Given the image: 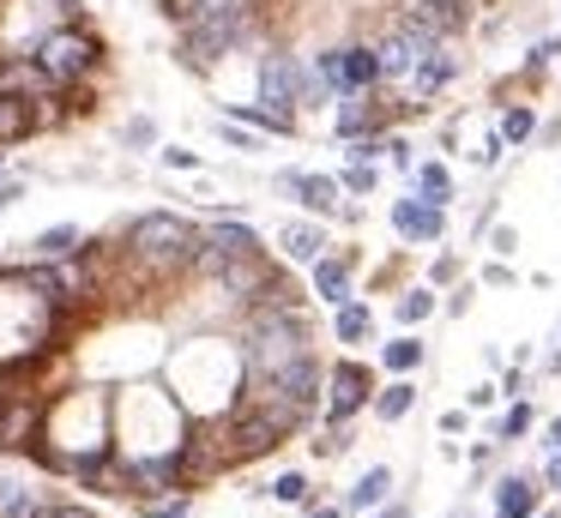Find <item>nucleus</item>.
Instances as JSON below:
<instances>
[{
  "label": "nucleus",
  "mask_w": 561,
  "mask_h": 518,
  "mask_svg": "<svg viewBox=\"0 0 561 518\" xmlns=\"http://www.w3.org/2000/svg\"><path fill=\"white\" fill-rule=\"evenodd\" d=\"M242 373H278L296 356H314V332H308L302 308H248L242 332Z\"/></svg>",
  "instance_id": "obj_1"
},
{
  "label": "nucleus",
  "mask_w": 561,
  "mask_h": 518,
  "mask_svg": "<svg viewBox=\"0 0 561 518\" xmlns=\"http://www.w3.org/2000/svg\"><path fill=\"white\" fill-rule=\"evenodd\" d=\"M194 241H199V229L187 223V217L146 211V217L127 223V260H134L139 272H151V277H175V272H187V260H194Z\"/></svg>",
  "instance_id": "obj_2"
},
{
  "label": "nucleus",
  "mask_w": 561,
  "mask_h": 518,
  "mask_svg": "<svg viewBox=\"0 0 561 518\" xmlns=\"http://www.w3.org/2000/svg\"><path fill=\"white\" fill-rule=\"evenodd\" d=\"M31 60H37L43 72H49L61 91H79V84L98 79L103 67V43L85 31V24H55V31H43L37 43H31Z\"/></svg>",
  "instance_id": "obj_3"
},
{
  "label": "nucleus",
  "mask_w": 561,
  "mask_h": 518,
  "mask_svg": "<svg viewBox=\"0 0 561 518\" xmlns=\"http://www.w3.org/2000/svg\"><path fill=\"white\" fill-rule=\"evenodd\" d=\"M43 422H49V398L43 392H25V385L13 380V392H7V404H0V452H37L43 440Z\"/></svg>",
  "instance_id": "obj_4"
},
{
  "label": "nucleus",
  "mask_w": 561,
  "mask_h": 518,
  "mask_svg": "<svg viewBox=\"0 0 561 518\" xmlns=\"http://www.w3.org/2000/svg\"><path fill=\"white\" fill-rule=\"evenodd\" d=\"M375 398V373L363 368V361H339V368H327V392H320V404H327V416L351 422L356 410Z\"/></svg>",
  "instance_id": "obj_5"
},
{
  "label": "nucleus",
  "mask_w": 561,
  "mask_h": 518,
  "mask_svg": "<svg viewBox=\"0 0 561 518\" xmlns=\"http://www.w3.org/2000/svg\"><path fill=\"white\" fill-rule=\"evenodd\" d=\"M272 277H278V272H272V260H266V253H242V260H224L211 284H218L230 301H242V308H254V301H260V289H266Z\"/></svg>",
  "instance_id": "obj_6"
},
{
  "label": "nucleus",
  "mask_w": 561,
  "mask_h": 518,
  "mask_svg": "<svg viewBox=\"0 0 561 518\" xmlns=\"http://www.w3.org/2000/svg\"><path fill=\"white\" fill-rule=\"evenodd\" d=\"M302 84H308V72L296 67L290 55H266V60H260V103H266V108L296 115V103H302Z\"/></svg>",
  "instance_id": "obj_7"
},
{
  "label": "nucleus",
  "mask_w": 561,
  "mask_h": 518,
  "mask_svg": "<svg viewBox=\"0 0 561 518\" xmlns=\"http://www.w3.org/2000/svg\"><path fill=\"white\" fill-rule=\"evenodd\" d=\"M278 193H296V199H302L308 211H320V217H351V205L339 199V181H327V175H296V169H284Z\"/></svg>",
  "instance_id": "obj_8"
},
{
  "label": "nucleus",
  "mask_w": 561,
  "mask_h": 518,
  "mask_svg": "<svg viewBox=\"0 0 561 518\" xmlns=\"http://www.w3.org/2000/svg\"><path fill=\"white\" fill-rule=\"evenodd\" d=\"M332 55H339V79H332V96H344V91H375V84H380L375 43H351V48H332Z\"/></svg>",
  "instance_id": "obj_9"
},
{
  "label": "nucleus",
  "mask_w": 561,
  "mask_h": 518,
  "mask_svg": "<svg viewBox=\"0 0 561 518\" xmlns=\"http://www.w3.org/2000/svg\"><path fill=\"white\" fill-rule=\"evenodd\" d=\"M49 488L25 476H0V518H49Z\"/></svg>",
  "instance_id": "obj_10"
},
{
  "label": "nucleus",
  "mask_w": 561,
  "mask_h": 518,
  "mask_svg": "<svg viewBox=\"0 0 561 518\" xmlns=\"http://www.w3.org/2000/svg\"><path fill=\"white\" fill-rule=\"evenodd\" d=\"M392 229H399L404 241H440V229H447V223H440V205H423L411 193V199L392 205Z\"/></svg>",
  "instance_id": "obj_11"
},
{
  "label": "nucleus",
  "mask_w": 561,
  "mask_h": 518,
  "mask_svg": "<svg viewBox=\"0 0 561 518\" xmlns=\"http://www.w3.org/2000/svg\"><path fill=\"white\" fill-rule=\"evenodd\" d=\"M351 253H320L314 260V296L327 301V308H339V301H351Z\"/></svg>",
  "instance_id": "obj_12"
},
{
  "label": "nucleus",
  "mask_w": 561,
  "mask_h": 518,
  "mask_svg": "<svg viewBox=\"0 0 561 518\" xmlns=\"http://www.w3.org/2000/svg\"><path fill=\"white\" fill-rule=\"evenodd\" d=\"M459 72V55H447V48H435V55H423L416 60V72L404 79V91H411V103H428V96L440 91V84Z\"/></svg>",
  "instance_id": "obj_13"
},
{
  "label": "nucleus",
  "mask_w": 561,
  "mask_h": 518,
  "mask_svg": "<svg viewBox=\"0 0 561 518\" xmlns=\"http://www.w3.org/2000/svg\"><path fill=\"white\" fill-rule=\"evenodd\" d=\"M375 127H380L375 91H344V103H339V133H344V139H368Z\"/></svg>",
  "instance_id": "obj_14"
},
{
  "label": "nucleus",
  "mask_w": 561,
  "mask_h": 518,
  "mask_svg": "<svg viewBox=\"0 0 561 518\" xmlns=\"http://www.w3.org/2000/svg\"><path fill=\"white\" fill-rule=\"evenodd\" d=\"M278 248L290 253L296 265H314L320 253H327V229H320V223H284L278 229Z\"/></svg>",
  "instance_id": "obj_15"
},
{
  "label": "nucleus",
  "mask_w": 561,
  "mask_h": 518,
  "mask_svg": "<svg viewBox=\"0 0 561 518\" xmlns=\"http://www.w3.org/2000/svg\"><path fill=\"white\" fill-rule=\"evenodd\" d=\"M495 518H537V482L507 476L495 488Z\"/></svg>",
  "instance_id": "obj_16"
},
{
  "label": "nucleus",
  "mask_w": 561,
  "mask_h": 518,
  "mask_svg": "<svg viewBox=\"0 0 561 518\" xmlns=\"http://www.w3.org/2000/svg\"><path fill=\"white\" fill-rule=\"evenodd\" d=\"M206 241L224 253V260H242V253H266V248H260V235H254V229H248V223H236V217H230V223H211V229H206Z\"/></svg>",
  "instance_id": "obj_17"
},
{
  "label": "nucleus",
  "mask_w": 561,
  "mask_h": 518,
  "mask_svg": "<svg viewBox=\"0 0 561 518\" xmlns=\"http://www.w3.org/2000/svg\"><path fill=\"white\" fill-rule=\"evenodd\" d=\"M380 500H392V470L387 464H368L363 482L351 488V500H344V506H351V513H368V506H380Z\"/></svg>",
  "instance_id": "obj_18"
},
{
  "label": "nucleus",
  "mask_w": 561,
  "mask_h": 518,
  "mask_svg": "<svg viewBox=\"0 0 561 518\" xmlns=\"http://www.w3.org/2000/svg\"><path fill=\"white\" fill-rule=\"evenodd\" d=\"M79 248H85L79 223H55V229H43V235L31 241V253H37V260H67V253H79Z\"/></svg>",
  "instance_id": "obj_19"
},
{
  "label": "nucleus",
  "mask_w": 561,
  "mask_h": 518,
  "mask_svg": "<svg viewBox=\"0 0 561 518\" xmlns=\"http://www.w3.org/2000/svg\"><path fill=\"white\" fill-rule=\"evenodd\" d=\"M31 103L25 96H7L0 91V145H19V139H31Z\"/></svg>",
  "instance_id": "obj_20"
},
{
  "label": "nucleus",
  "mask_w": 561,
  "mask_h": 518,
  "mask_svg": "<svg viewBox=\"0 0 561 518\" xmlns=\"http://www.w3.org/2000/svg\"><path fill=\"white\" fill-rule=\"evenodd\" d=\"M411 404H416V385H411V380L375 385V416H380V422H399V416H411Z\"/></svg>",
  "instance_id": "obj_21"
},
{
  "label": "nucleus",
  "mask_w": 561,
  "mask_h": 518,
  "mask_svg": "<svg viewBox=\"0 0 561 518\" xmlns=\"http://www.w3.org/2000/svg\"><path fill=\"white\" fill-rule=\"evenodd\" d=\"M332 332H339V344H363V337L375 332V313H368L363 301H339V320H332Z\"/></svg>",
  "instance_id": "obj_22"
},
{
  "label": "nucleus",
  "mask_w": 561,
  "mask_h": 518,
  "mask_svg": "<svg viewBox=\"0 0 561 518\" xmlns=\"http://www.w3.org/2000/svg\"><path fill=\"white\" fill-rule=\"evenodd\" d=\"M416 199H423V205H440V211H447L453 181H447V169H440V163H423V169H416Z\"/></svg>",
  "instance_id": "obj_23"
},
{
  "label": "nucleus",
  "mask_w": 561,
  "mask_h": 518,
  "mask_svg": "<svg viewBox=\"0 0 561 518\" xmlns=\"http://www.w3.org/2000/svg\"><path fill=\"white\" fill-rule=\"evenodd\" d=\"M236 120H248V127H260V133H290L296 127V115L266 108V103H242V108H236Z\"/></svg>",
  "instance_id": "obj_24"
},
{
  "label": "nucleus",
  "mask_w": 561,
  "mask_h": 518,
  "mask_svg": "<svg viewBox=\"0 0 561 518\" xmlns=\"http://www.w3.org/2000/svg\"><path fill=\"white\" fill-rule=\"evenodd\" d=\"M380 356H387V368H392V373H411L416 361H423V344H416V337H392V344L380 349Z\"/></svg>",
  "instance_id": "obj_25"
},
{
  "label": "nucleus",
  "mask_w": 561,
  "mask_h": 518,
  "mask_svg": "<svg viewBox=\"0 0 561 518\" xmlns=\"http://www.w3.org/2000/svg\"><path fill=\"white\" fill-rule=\"evenodd\" d=\"M308 494H314V488H308L302 470H284V476L272 482V500H284V506H308Z\"/></svg>",
  "instance_id": "obj_26"
},
{
  "label": "nucleus",
  "mask_w": 561,
  "mask_h": 518,
  "mask_svg": "<svg viewBox=\"0 0 561 518\" xmlns=\"http://www.w3.org/2000/svg\"><path fill=\"white\" fill-rule=\"evenodd\" d=\"M428 313H435V289H404V296H399V320L404 325L428 320Z\"/></svg>",
  "instance_id": "obj_27"
},
{
  "label": "nucleus",
  "mask_w": 561,
  "mask_h": 518,
  "mask_svg": "<svg viewBox=\"0 0 561 518\" xmlns=\"http://www.w3.org/2000/svg\"><path fill=\"white\" fill-rule=\"evenodd\" d=\"M531 127H537V120H531V108H507V115H501V139H513V145H519V139H531Z\"/></svg>",
  "instance_id": "obj_28"
},
{
  "label": "nucleus",
  "mask_w": 561,
  "mask_h": 518,
  "mask_svg": "<svg viewBox=\"0 0 561 518\" xmlns=\"http://www.w3.org/2000/svg\"><path fill=\"white\" fill-rule=\"evenodd\" d=\"M531 428V404H513L507 416H501V428H495V440H519V434Z\"/></svg>",
  "instance_id": "obj_29"
},
{
  "label": "nucleus",
  "mask_w": 561,
  "mask_h": 518,
  "mask_svg": "<svg viewBox=\"0 0 561 518\" xmlns=\"http://www.w3.org/2000/svg\"><path fill=\"white\" fill-rule=\"evenodd\" d=\"M375 187V163H351L344 169V193H368Z\"/></svg>",
  "instance_id": "obj_30"
},
{
  "label": "nucleus",
  "mask_w": 561,
  "mask_h": 518,
  "mask_svg": "<svg viewBox=\"0 0 561 518\" xmlns=\"http://www.w3.org/2000/svg\"><path fill=\"white\" fill-rule=\"evenodd\" d=\"M146 513L151 518H187V500L182 494H163V500H146Z\"/></svg>",
  "instance_id": "obj_31"
},
{
  "label": "nucleus",
  "mask_w": 561,
  "mask_h": 518,
  "mask_svg": "<svg viewBox=\"0 0 561 518\" xmlns=\"http://www.w3.org/2000/svg\"><path fill=\"white\" fill-rule=\"evenodd\" d=\"M158 157H163L170 169H199V157H194V151H182V145H170V151H158Z\"/></svg>",
  "instance_id": "obj_32"
},
{
  "label": "nucleus",
  "mask_w": 561,
  "mask_h": 518,
  "mask_svg": "<svg viewBox=\"0 0 561 518\" xmlns=\"http://www.w3.org/2000/svg\"><path fill=\"white\" fill-rule=\"evenodd\" d=\"M19 199H25V181H0V211H13Z\"/></svg>",
  "instance_id": "obj_33"
},
{
  "label": "nucleus",
  "mask_w": 561,
  "mask_h": 518,
  "mask_svg": "<svg viewBox=\"0 0 561 518\" xmlns=\"http://www.w3.org/2000/svg\"><path fill=\"white\" fill-rule=\"evenodd\" d=\"M489 241H495V253H513V248H519V235H513V229H489Z\"/></svg>",
  "instance_id": "obj_34"
},
{
  "label": "nucleus",
  "mask_w": 561,
  "mask_h": 518,
  "mask_svg": "<svg viewBox=\"0 0 561 518\" xmlns=\"http://www.w3.org/2000/svg\"><path fill=\"white\" fill-rule=\"evenodd\" d=\"M127 145H151V120H127Z\"/></svg>",
  "instance_id": "obj_35"
},
{
  "label": "nucleus",
  "mask_w": 561,
  "mask_h": 518,
  "mask_svg": "<svg viewBox=\"0 0 561 518\" xmlns=\"http://www.w3.org/2000/svg\"><path fill=\"white\" fill-rule=\"evenodd\" d=\"M49 518H98V513H91V506H61V500H55Z\"/></svg>",
  "instance_id": "obj_36"
},
{
  "label": "nucleus",
  "mask_w": 561,
  "mask_h": 518,
  "mask_svg": "<svg viewBox=\"0 0 561 518\" xmlns=\"http://www.w3.org/2000/svg\"><path fill=\"white\" fill-rule=\"evenodd\" d=\"M453 272H459V260H453V253H440V260H435V284H447Z\"/></svg>",
  "instance_id": "obj_37"
},
{
  "label": "nucleus",
  "mask_w": 561,
  "mask_h": 518,
  "mask_svg": "<svg viewBox=\"0 0 561 518\" xmlns=\"http://www.w3.org/2000/svg\"><path fill=\"white\" fill-rule=\"evenodd\" d=\"M543 488H556V494H561V452L549 458V470H543Z\"/></svg>",
  "instance_id": "obj_38"
},
{
  "label": "nucleus",
  "mask_w": 561,
  "mask_h": 518,
  "mask_svg": "<svg viewBox=\"0 0 561 518\" xmlns=\"http://www.w3.org/2000/svg\"><path fill=\"white\" fill-rule=\"evenodd\" d=\"M375 518H411V506H404V500H380Z\"/></svg>",
  "instance_id": "obj_39"
},
{
  "label": "nucleus",
  "mask_w": 561,
  "mask_h": 518,
  "mask_svg": "<svg viewBox=\"0 0 561 518\" xmlns=\"http://www.w3.org/2000/svg\"><path fill=\"white\" fill-rule=\"evenodd\" d=\"M543 446H549V452H561V416H556V422H549V428H543Z\"/></svg>",
  "instance_id": "obj_40"
},
{
  "label": "nucleus",
  "mask_w": 561,
  "mask_h": 518,
  "mask_svg": "<svg viewBox=\"0 0 561 518\" xmlns=\"http://www.w3.org/2000/svg\"><path fill=\"white\" fill-rule=\"evenodd\" d=\"M302 518H344V506H308Z\"/></svg>",
  "instance_id": "obj_41"
},
{
  "label": "nucleus",
  "mask_w": 561,
  "mask_h": 518,
  "mask_svg": "<svg viewBox=\"0 0 561 518\" xmlns=\"http://www.w3.org/2000/svg\"><path fill=\"white\" fill-rule=\"evenodd\" d=\"M537 518H556V513H537Z\"/></svg>",
  "instance_id": "obj_42"
},
{
  "label": "nucleus",
  "mask_w": 561,
  "mask_h": 518,
  "mask_svg": "<svg viewBox=\"0 0 561 518\" xmlns=\"http://www.w3.org/2000/svg\"><path fill=\"white\" fill-rule=\"evenodd\" d=\"M0 272H7V265H0Z\"/></svg>",
  "instance_id": "obj_43"
}]
</instances>
